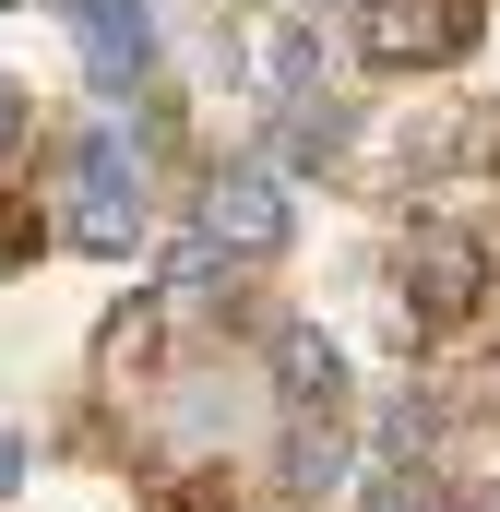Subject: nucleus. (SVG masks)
I'll return each mask as SVG.
<instances>
[{"label":"nucleus","instance_id":"nucleus-1","mask_svg":"<svg viewBox=\"0 0 500 512\" xmlns=\"http://www.w3.org/2000/svg\"><path fill=\"white\" fill-rule=\"evenodd\" d=\"M477 0H370V24H358V48H370L381 72H441V60H465L477 48Z\"/></svg>","mask_w":500,"mask_h":512},{"label":"nucleus","instance_id":"nucleus-2","mask_svg":"<svg viewBox=\"0 0 500 512\" xmlns=\"http://www.w3.org/2000/svg\"><path fill=\"white\" fill-rule=\"evenodd\" d=\"M477 274H489V251H477L465 227H417V251H405L417 322H465V310H477Z\"/></svg>","mask_w":500,"mask_h":512},{"label":"nucleus","instance_id":"nucleus-3","mask_svg":"<svg viewBox=\"0 0 500 512\" xmlns=\"http://www.w3.org/2000/svg\"><path fill=\"white\" fill-rule=\"evenodd\" d=\"M72 239H84V251H108V262L143 239V191H131V167H120V143H108V131L84 143V203H72Z\"/></svg>","mask_w":500,"mask_h":512},{"label":"nucleus","instance_id":"nucleus-4","mask_svg":"<svg viewBox=\"0 0 500 512\" xmlns=\"http://www.w3.org/2000/svg\"><path fill=\"white\" fill-rule=\"evenodd\" d=\"M203 251H286V191L262 167H227L203 203Z\"/></svg>","mask_w":500,"mask_h":512},{"label":"nucleus","instance_id":"nucleus-5","mask_svg":"<svg viewBox=\"0 0 500 512\" xmlns=\"http://www.w3.org/2000/svg\"><path fill=\"white\" fill-rule=\"evenodd\" d=\"M60 12L84 24V60H96L108 84H120L131 60H143V36H155V12H143V0H60Z\"/></svg>","mask_w":500,"mask_h":512},{"label":"nucleus","instance_id":"nucleus-6","mask_svg":"<svg viewBox=\"0 0 500 512\" xmlns=\"http://www.w3.org/2000/svg\"><path fill=\"white\" fill-rule=\"evenodd\" d=\"M274 370H286V393L310 405V393H334V346H322V334H286V358H274Z\"/></svg>","mask_w":500,"mask_h":512},{"label":"nucleus","instance_id":"nucleus-7","mask_svg":"<svg viewBox=\"0 0 500 512\" xmlns=\"http://www.w3.org/2000/svg\"><path fill=\"white\" fill-rule=\"evenodd\" d=\"M36 239H48V215H36V203H0V262H24Z\"/></svg>","mask_w":500,"mask_h":512},{"label":"nucleus","instance_id":"nucleus-8","mask_svg":"<svg viewBox=\"0 0 500 512\" xmlns=\"http://www.w3.org/2000/svg\"><path fill=\"white\" fill-rule=\"evenodd\" d=\"M12 143H24V96L0 84V155H12Z\"/></svg>","mask_w":500,"mask_h":512},{"label":"nucleus","instance_id":"nucleus-9","mask_svg":"<svg viewBox=\"0 0 500 512\" xmlns=\"http://www.w3.org/2000/svg\"><path fill=\"white\" fill-rule=\"evenodd\" d=\"M12 477H24V441H12V429H0V489H12Z\"/></svg>","mask_w":500,"mask_h":512}]
</instances>
